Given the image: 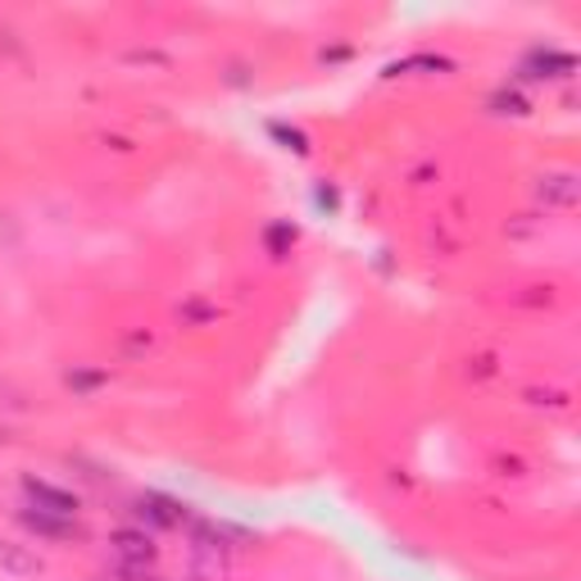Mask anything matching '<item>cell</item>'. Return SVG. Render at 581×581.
Listing matches in <instances>:
<instances>
[{
	"instance_id": "6da1fadb",
	"label": "cell",
	"mask_w": 581,
	"mask_h": 581,
	"mask_svg": "<svg viewBox=\"0 0 581 581\" xmlns=\"http://www.w3.org/2000/svg\"><path fill=\"white\" fill-rule=\"evenodd\" d=\"M23 496H28V509H37V513L78 518V496L51 487V481H41V477H23Z\"/></svg>"
},
{
	"instance_id": "7a4b0ae2",
	"label": "cell",
	"mask_w": 581,
	"mask_h": 581,
	"mask_svg": "<svg viewBox=\"0 0 581 581\" xmlns=\"http://www.w3.org/2000/svg\"><path fill=\"white\" fill-rule=\"evenodd\" d=\"M110 550H114L119 568H151V563L160 559L155 541L145 537V531H114V541H110Z\"/></svg>"
},
{
	"instance_id": "3957f363",
	"label": "cell",
	"mask_w": 581,
	"mask_h": 581,
	"mask_svg": "<svg viewBox=\"0 0 581 581\" xmlns=\"http://www.w3.org/2000/svg\"><path fill=\"white\" fill-rule=\"evenodd\" d=\"M23 522L37 531V537H51V541H69V537H78V518H55V513L23 509Z\"/></svg>"
},
{
	"instance_id": "277c9868",
	"label": "cell",
	"mask_w": 581,
	"mask_h": 581,
	"mask_svg": "<svg viewBox=\"0 0 581 581\" xmlns=\"http://www.w3.org/2000/svg\"><path fill=\"white\" fill-rule=\"evenodd\" d=\"M136 513H141V518H151L155 527H182V522H186V509L173 504V500H164V496H145Z\"/></svg>"
},
{
	"instance_id": "5b68a950",
	"label": "cell",
	"mask_w": 581,
	"mask_h": 581,
	"mask_svg": "<svg viewBox=\"0 0 581 581\" xmlns=\"http://www.w3.org/2000/svg\"><path fill=\"white\" fill-rule=\"evenodd\" d=\"M0 568L14 572V577H32V572H41V559L28 554V550L14 546V541H0Z\"/></svg>"
}]
</instances>
